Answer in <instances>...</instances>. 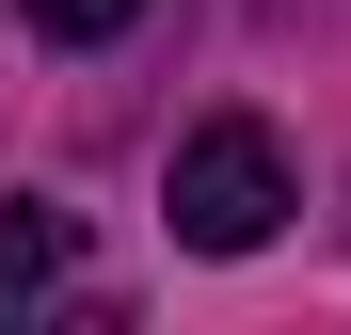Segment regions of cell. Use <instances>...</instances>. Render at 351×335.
I'll return each instance as SVG.
<instances>
[{
	"mask_svg": "<svg viewBox=\"0 0 351 335\" xmlns=\"http://www.w3.org/2000/svg\"><path fill=\"white\" fill-rule=\"evenodd\" d=\"M287 208H304V192H287V144L256 128V112H208V128L176 144V192H160L176 256H256Z\"/></svg>",
	"mask_w": 351,
	"mask_h": 335,
	"instance_id": "obj_1",
	"label": "cell"
},
{
	"mask_svg": "<svg viewBox=\"0 0 351 335\" xmlns=\"http://www.w3.org/2000/svg\"><path fill=\"white\" fill-rule=\"evenodd\" d=\"M80 288V223L64 208H0V319H48Z\"/></svg>",
	"mask_w": 351,
	"mask_h": 335,
	"instance_id": "obj_2",
	"label": "cell"
},
{
	"mask_svg": "<svg viewBox=\"0 0 351 335\" xmlns=\"http://www.w3.org/2000/svg\"><path fill=\"white\" fill-rule=\"evenodd\" d=\"M128 16H144V0H32V32H48V48H112Z\"/></svg>",
	"mask_w": 351,
	"mask_h": 335,
	"instance_id": "obj_3",
	"label": "cell"
}]
</instances>
